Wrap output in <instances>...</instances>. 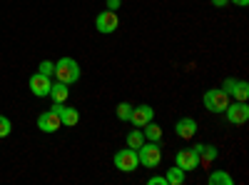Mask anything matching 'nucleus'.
I'll return each mask as SVG.
<instances>
[{"label": "nucleus", "instance_id": "nucleus-1", "mask_svg": "<svg viewBox=\"0 0 249 185\" xmlns=\"http://www.w3.org/2000/svg\"><path fill=\"white\" fill-rule=\"evenodd\" d=\"M55 80H60V83H65V85H72L80 80V65H77V60L75 58H60L57 63H55Z\"/></svg>", "mask_w": 249, "mask_h": 185}, {"label": "nucleus", "instance_id": "nucleus-2", "mask_svg": "<svg viewBox=\"0 0 249 185\" xmlns=\"http://www.w3.org/2000/svg\"><path fill=\"white\" fill-rule=\"evenodd\" d=\"M137 158H140V165L155 170L160 163H162V148H160V143H152V140L142 143V145L137 148Z\"/></svg>", "mask_w": 249, "mask_h": 185}, {"label": "nucleus", "instance_id": "nucleus-3", "mask_svg": "<svg viewBox=\"0 0 249 185\" xmlns=\"http://www.w3.org/2000/svg\"><path fill=\"white\" fill-rule=\"evenodd\" d=\"M230 95H227L222 88H212V90H207L202 95V103H204V108L210 110V113H224L227 105H230Z\"/></svg>", "mask_w": 249, "mask_h": 185}, {"label": "nucleus", "instance_id": "nucleus-4", "mask_svg": "<svg viewBox=\"0 0 249 185\" xmlns=\"http://www.w3.org/2000/svg\"><path fill=\"white\" fill-rule=\"evenodd\" d=\"M227 115V123H232V125H244L249 120V105L247 100H230V105L224 110Z\"/></svg>", "mask_w": 249, "mask_h": 185}, {"label": "nucleus", "instance_id": "nucleus-5", "mask_svg": "<svg viewBox=\"0 0 249 185\" xmlns=\"http://www.w3.org/2000/svg\"><path fill=\"white\" fill-rule=\"evenodd\" d=\"M115 168L122 170V173H132L140 168V158H137V150L132 148H122L115 153Z\"/></svg>", "mask_w": 249, "mask_h": 185}, {"label": "nucleus", "instance_id": "nucleus-6", "mask_svg": "<svg viewBox=\"0 0 249 185\" xmlns=\"http://www.w3.org/2000/svg\"><path fill=\"white\" fill-rule=\"evenodd\" d=\"M95 28H97V33H102V35L115 33V30L120 28V18H117V13H115V10H102V13H97V18H95Z\"/></svg>", "mask_w": 249, "mask_h": 185}, {"label": "nucleus", "instance_id": "nucleus-7", "mask_svg": "<svg viewBox=\"0 0 249 185\" xmlns=\"http://www.w3.org/2000/svg\"><path fill=\"white\" fill-rule=\"evenodd\" d=\"M222 90L230 95L232 100H247L249 98V83L247 80H234V78H227Z\"/></svg>", "mask_w": 249, "mask_h": 185}, {"label": "nucleus", "instance_id": "nucleus-8", "mask_svg": "<svg viewBox=\"0 0 249 185\" xmlns=\"http://www.w3.org/2000/svg\"><path fill=\"white\" fill-rule=\"evenodd\" d=\"M28 85H30V93L35 98H48L50 85H53V78L50 75H43V73H33L30 80H28Z\"/></svg>", "mask_w": 249, "mask_h": 185}, {"label": "nucleus", "instance_id": "nucleus-9", "mask_svg": "<svg viewBox=\"0 0 249 185\" xmlns=\"http://www.w3.org/2000/svg\"><path fill=\"white\" fill-rule=\"evenodd\" d=\"M150 120H155V108L147 105V103H142V105H132V115L127 123H132L135 128H144Z\"/></svg>", "mask_w": 249, "mask_h": 185}, {"label": "nucleus", "instance_id": "nucleus-10", "mask_svg": "<svg viewBox=\"0 0 249 185\" xmlns=\"http://www.w3.org/2000/svg\"><path fill=\"white\" fill-rule=\"evenodd\" d=\"M175 165H179L184 173H192L199 168V155L192 150V148H182L177 155H175Z\"/></svg>", "mask_w": 249, "mask_h": 185}, {"label": "nucleus", "instance_id": "nucleus-11", "mask_svg": "<svg viewBox=\"0 0 249 185\" xmlns=\"http://www.w3.org/2000/svg\"><path fill=\"white\" fill-rule=\"evenodd\" d=\"M53 110L60 115V123H62L65 128H75L77 123H80V113H77L75 108H68L65 103H55V105H53Z\"/></svg>", "mask_w": 249, "mask_h": 185}, {"label": "nucleus", "instance_id": "nucleus-12", "mask_svg": "<svg viewBox=\"0 0 249 185\" xmlns=\"http://www.w3.org/2000/svg\"><path fill=\"white\" fill-rule=\"evenodd\" d=\"M37 128L43 130V133H55L62 128V123H60V115L55 110H45V113H40L37 115Z\"/></svg>", "mask_w": 249, "mask_h": 185}, {"label": "nucleus", "instance_id": "nucleus-13", "mask_svg": "<svg viewBox=\"0 0 249 185\" xmlns=\"http://www.w3.org/2000/svg\"><path fill=\"white\" fill-rule=\"evenodd\" d=\"M175 135L182 140H192L197 135V120L195 118H179L175 123Z\"/></svg>", "mask_w": 249, "mask_h": 185}, {"label": "nucleus", "instance_id": "nucleus-14", "mask_svg": "<svg viewBox=\"0 0 249 185\" xmlns=\"http://www.w3.org/2000/svg\"><path fill=\"white\" fill-rule=\"evenodd\" d=\"M192 150L199 155V165H204V168H210L212 163L217 160V155H219V150L214 145H207V143H199V145H195Z\"/></svg>", "mask_w": 249, "mask_h": 185}, {"label": "nucleus", "instance_id": "nucleus-15", "mask_svg": "<svg viewBox=\"0 0 249 185\" xmlns=\"http://www.w3.org/2000/svg\"><path fill=\"white\" fill-rule=\"evenodd\" d=\"M48 95L53 98V103H65V100L70 98V85L60 83V80H55V83L50 85V93H48Z\"/></svg>", "mask_w": 249, "mask_h": 185}, {"label": "nucleus", "instance_id": "nucleus-16", "mask_svg": "<svg viewBox=\"0 0 249 185\" xmlns=\"http://www.w3.org/2000/svg\"><path fill=\"white\" fill-rule=\"evenodd\" d=\"M210 185H234V178L227 173V170H212L210 178H207Z\"/></svg>", "mask_w": 249, "mask_h": 185}, {"label": "nucleus", "instance_id": "nucleus-17", "mask_svg": "<svg viewBox=\"0 0 249 185\" xmlns=\"http://www.w3.org/2000/svg\"><path fill=\"white\" fill-rule=\"evenodd\" d=\"M142 135H144V140H152V143H160V140H162V128L157 125L155 120H150L147 125L142 128Z\"/></svg>", "mask_w": 249, "mask_h": 185}, {"label": "nucleus", "instance_id": "nucleus-18", "mask_svg": "<svg viewBox=\"0 0 249 185\" xmlns=\"http://www.w3.org/2000/svg\"><path fill=\"white\" fill-rule=\"evenodd\" d=\"M164 178H167L170 185H182V183L187 180V173H184L179 165H172V168H167V175H164Z\"/></svg>", "mask_w": 249, "mask_h": 185}, {"label": "nucleus", "instance_id": "nucleus-19", "mask_svg": "<svg viewBox=\"0 0 249 185\" xmlns=\"http://www.w3.org/2000/svg\"><path fill=\"white\" fill-rule=\"evenodd\" d=\"M144 143V135H142V130H130L127 133V148H132V150H137L140 145Z\"/></svg>", "mask_w": 249, "mask_h": 185}, {"label": "nucleus", "instance_id": "nucleus-20", "mask_svg": "<svg viewBox=\"0 0 249 185\" xmlns=\"http://www.w3.org/2000/svg\"><path fill=\"white\" fill-rule=\"evenodd\" d=\"M130 115H132V105H130V103H120V105H117V118L122 123H127Z\"/></svg>", "mask_w": 249, "mask_h": 185}, {"label": "nucleus", "instance_id": "nucleus-21", "mask_svg": "<svg viewBox=\"0 0 249 185\" xmlns=\"http://www.w3.org/2000/svg\"><path fill=\"white\" fill-rule=\"evenodd\" d=\"M10 130H13V123H10V118L0 115V138H8V135H10Z\"/></svg>", "mask_w": 249, "mask_h": 185}, {"label": "nucleus", "instance_id": "nucleus-22", "mask_svg": "<svg viewBox=\"0 0 249 185\" xmlns=\"http://www.w3.org/2000/svg\"><path fill=\"white\" fill-rule=\"evenodd\" d=\"M37 73H43V75H50V78H53V73H55V63H53V60H43V63L37 65Z\"/></svg>", "mask_w": 249, "mask_h": 185}, {"label": "nucleus", "instance_id": "nucleus-23", "mask_svg": "<svg viewBox=\"0 0 249 185\" xmlns=\"http://www.w3.org/2000/svg\"><path fill=\"white\" fill-rule=\"evenodd\" d=\"M147 185H170V183L164 175H152V178H147Z\"/></svg>", "mask_w": 249, "mask_h": 185}, {"label": "nucleus", "instance_id": "nucleus-24", "mask_svg": "<svg viewBox=\"0 0 249 185\" xmlns=\"http://www.w3.org/2000/svg\"><path fill=\"white\" fill-rule=\"evenodd\" d=\"M120 5H122V0H107V10H115V13H117Z\"/></svg>", "mask_w": 249, "mask_h": 185}, {"label": "nucleus", "instance_id": "nucleus-25", "mask_svg": "<svg viewBox=\"0 0 249 185\" xmlns=\"http://www.w3.org/2000/svg\"><path fill=\"white\" fill-rule=\"evenodd\" d=\"M212 5L214 8H227V5H230V0H212Z\"/></svg>", "mask_w": 249, "mask_h": 185}, {"label": "nucleus", "instance_id": "nucleus-26", "mask_svg": "<svg viewBox=\"0 0 249 185\" xmlns=\"http://www.w3.org/2000/svg\"><path fill=\"white\" fill-rule=\"evenodd\" d=\"M230 3H234L237 8H247V5H249V0H230Z\"/></svg>", "mask_w": 249, "mask_h": 185}]
</instances>
